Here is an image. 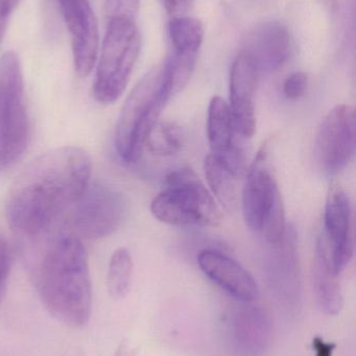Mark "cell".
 Returning a JSON list of instances; mask_svg holds the SVG:
<instances>
[{"instance_id":"6da1fadb","label":"cell","mask_w":356,"mask_h":356,"mask_svg":"<svg viewBox=\"0 0 356 356\" xmlns=\"http://www.w3.org/2000/svg\"><path fill=\"white\" fill-rule=\"evenodd\" d=\"M91 169L89 154L77 146L54 148L33 159L10 186L8 225L29 238L52 230L89 186Z\"/></svg>"},{"instance_id":"7a4b0ae2","label":"cell","mask_w":356,"mask_h":356,"mask_svg":"<svg viewBox=\"0 0 356 356\" xmlns=\"http://www.w3.org/2000/svg\"><path fill=\"white\" fill-rule=\"evenodd\" d=\"M47 234L31 265V276L46 311L67 327L83 328L92 313L89 261L83 241L61 228Z\"/></svg>"},{"instance_id":"3957f363","label":"cell","mask_w":356,"mask_h":356,"mask_svg":"<svg viewBox=\"0 0 356 356\" xmlns=\"http://www.w3.org/2000/svg\"><path fill=\"white\" fill-rule=\"evenodd\" d=\"M171 97L165 62L150 69L127 96L115 129V148L125 163H136L144 149L146 136L159 120Z\"/></svg>"},{"instance_id":"277c9868","label":"cell","mask_w":356,"mask_h":356,"mask_svg":"<svg viewBox=\"0 0 356 356\" xmlns=\"http://www.w3.org/2000/svg\"><path fill=\"white\" fill-rule=\"evenodd\" d=\"M141 50V35L136 21L109 19L96 67L93 94L100 104H111L125 93Z\"/></svg>"},{"instance_id":"5b68a950","label":"cell","mask_w":356,"mask_h":356,"mask_svg":"<svg viewBox=\"0 0 356 356\" xmlns=\"http://www.w3.org/2000/svg\"><path fill=\"white\" fill-rule=\"evenodd\" d=\"M167 184L150 203L157 220L180 227L219 223L221 213L215 199L192 169L173 171L167 177Z\"/></svg>"},{"instance_id":"8992f818","label":"cell","mask_w":356,"mask_h":356,"mask_svg":"<svg viewBox=\"0 0 356 356\" xmlns=\"http://www.w3.org/2000/svg\"><path fill=\"white\" fill-rule=\"evenodd\" d=\"M29 135L22 66L14 51H6L0 58V172L22 158Z\"/></svg>"},{"instance_id":"52a82bcc","label":"cell","mask_w":356,"mask_h":356,"mask_svg":"<svg viewBox=\"0 0 356 356\" xmlns=\"http://www.w3.org/2000/svg\"><path fill=\"white\" fill-rule=\"evenodd\" d=\"M247 226L270 245L282 242L286 234L284 200L277 181L268 165L265 149L257 154L249 169L242 195Z\"/></svg>"},{"instance_id":"ba28073f","label":"cell","mask_w":356,"mask_h":356,"mask_svg":"<svg viewBox=\"0 0 356 356\" xmlns=\"http://www.w3.org/2000/svg\"><path fill=\"white\" fill-rule=\"evenodd\" d=\"M125 201L118 191L107 184H89L54 227L82 241L100 240L116 232L125 219Z\"/></svg>"},{"instance_id":"9c48e42d","label":"cell","mask_w":356,"mask_h":356,"mask_svg":"<svg viewBox=\"0 0 356 356\" xmlns=\"http://www.w3.org/2000/svg\"><path fill=\"white\" fill-rule=\"evenodd\" d=\"M323 228L316 249L340 275L353 254V209L340 184H332L328 191Z\"/></svg>"},{"instance_id":"30bf717a","label":"cell","mask_w":356,"mask_h":356,"mask_svg":"<svg viewBox=\"0 0 356 356\" xmlns=\"http://www.w3.org/2000/svg\"><path fill=\"white\" fill-rule=\"evenodd\" d=\"M355 111L339 104L330 111L318 133L316 156L322 170L338 175L353 161L355 152Z\"/></svg>"},{"instance_id":"8fae6325","label":"cell","mask_w":356,"mask_h":356,"mask_svg":"<svg viewBox=\"0 0 356 356\" xmlns=\"http://www.w3.org/2000/svg\"><path fill=\"white\" fill-rule=\"evenodd\" d=\"M59 8L70 35L73 65L79 77H87L98 60L100 31L89 0H58Z\"/></svg>"},{"instance_id":"7c38bea8","label":"cell","mask_w":356,"mask_h":356,"mask_svg":"<svg viewBox=\"0 0 356 356\" xmlns=\"http://www.w3.org/2000/svg\"><path fill=\"white\" fill-rule=\"evenodd\" d=\"M259 72L255 65L240 52L230 71V102L228 104L238 135L252 138L256 131L255 97Z\"/></svg>"},{"instance_id":"4fadbf2b","label":"cell","mask_w":356,"mask_h":356,"mask_svg":"<svg viewBox=\"0 0 356 356\" xmlns=\"http://www.w3.org/2000/svg\"><path fill=\"white\" fill-rule=\"evenodd\" d=\"M292 51L290 33L275 22L261 23L249 29L242 39V51L258 72L271 73L284 66Z\"/></svg>"},{"instance_id":"5bb4252c","label":"cell","mask_w":356,"mask_h":356,"mask_svg":"<svg viewBox=\"0 0 356 356\" xmlns=\"http://www.w3.org/2000/svg\"><path fill=\"white\" fill-rule=\"evenodd\" d=\"M238 135L227 102L215 96L211 99L207 115V138L211 154L223 163L224 166L240 178L246 172V156L238 142Z\"/></svg>"},{"instance_id":"9a60e30c","label":"cell","mask_w":356,"mask_h":356,"mask_svg":"<svg viewBox=\"0 0 356 356\" xmlns=\"http://www.w3.org/2000/svg\"><path fill=\"white\" fill-rule=\"evenodd\" d=\"M203 273L242 302H251L258 296V286L250 273L231 257L221 251L205 249L198 257Z\"/></svg>"},{"instance_id":"2e32d148","label":"cell","mask_w":356,"mask_h":356,"mask_svg":"<svg viewBox=\"0 0 356 356\" xmlns=\"http://www.w3.org/2000/svg\"><path fill=\"white\" fill-rule=\"evenodd\" d=\"M230 332L236 355L263 356L271 346L273 336L271 316L261 307L240 309L232 318Z\"/></svg>"},{"instance_id":"e0dca14e","label":"cell","mask_w":356,"mask_h":356,"mask_svg":"<svg viewBox=\"0 0 356 356\" xmlns=\"http://www.w3.org/2000/svg\"><path fill=\"white\" fill-rule=\"evenodd\" d=\"M293 232H286L281 243L273 246V253L268 263V276L272 290L279 298L288 302L299 299L300 275L297 257L296 238Z\"/></svg>"},{"instance_id":"ac0fdd59","label":"cell","mask_w":356,"mask_h":356,"mask_svg":"<svg viewBox=\"0 0 356 356\" xmlns=\"http://www.w3.org/2000/svg\"><path fill=\"white\" fill-rule=\"evenodd\" d=\"M313 280L316 298L321 311L327 316L339 315L344 305L339 275L317 249L314 261Z\"/></svg>"},{"instance_id":"d6986e66","label":"cell","mask_w":356,"mask_h":356,"mask_svg":"<svg viewBox=\"0 0 356 356\" xmlns=\"http://www.w3.org/2000/svg\"><path fill=\"white\" fill-rule=\"evenodd\" d=\"M205 175L213 196L227 211H232L238 205V179L231 171L228 170L221 161L213 154L205 159Z\"/></svg>"},{"instance_id":"ffe728a7","label":"cell","mask_w":356,"mask_h":356,"mask_svg":"<svg viewBox=\"0 0 356 356\" xmlns=\"http://www.w3.org/2000/svg\"><path fill=\"white\" fill-rule=\"evenodd\" d=\"M169 35L176 56H198L204 39V27L199 19L181 16L171 19Z\"/></svg>"},{"instance_id":"44dd1931","label":"cell","mask_w":356,"mask_h":356,"mask_svg":"<svg viewBox=\"0 0 356 356\" xmlns=\"http://www.w3.org/2000/svg\"><path fill=\"white\" fill-rule=\"evenodd\" d=\"M184 140L183 129L178 123L158 120L148 131L144 148L156 156H175L183 147Z\"/></svg>"},{"instance_id":"7402d4cb","label":"cell","mask_w":356,"mask_h":356,"mask_svg":"<svg viewBox=\"0 0 356 356\" xmlns=\"http://www.w3.org/2000/svg\"><path fill=\"white\" fill-rule=\"evenodd\" d=\"M133 277V259L127 249L118 248L113 252L107 273V288L113 299L125 298L129 294Z\"/></svg>"},{"instance_id":"603a6c76","label":"cell","mask_w":356,"mask_h":356,"mask_svg":"<svg viewBox=\"0 0 356 356\" xmlns=\"http://www.w3.org/2000/svg\"><path fill=\"white\" fill-rule=\"evenodd\" d=\"M140 0H106V12L109 19L127 18L135 20L139 10Z\"/></svg>"},{"instance_id":"cb8c5ba5","label":"cell","mask_w":356,"mask_h":356,"mask_svg":"<svg viewBox=\"0 0 356 356\" xmlns=\"http://www.w3.org/2000/svg\"><path fill=\"white\" fill-rule=\"evenodd\" d=\"M309 77L307 73L295 72L286 79L284 83V93L288 99H299L307 91Z\"/></svg>"},{"instance_id":"d4e9b609","label":"cell","mask_w":356,"mask_h":356,"mask_svg":"<svg viewBox=\"0 0 356 356\" xmlns=\"http://www.w3.org/2000/svg\"><path fill=\"white\" fill-rule=\"evenodd\" d=\"M10 254L8 245L0 240V307L3 302L8 291V277L10 273Z\"/></svg>"},{"instance_id":"484cf974","label":"cell","mask_w":356,"mask_h":356,"mask_svg":"<svg viewBox=\"0 0 356 356\" xmlns=\"http://www.w3.org/2000/svg\"><path fill=\"white\" fill-rule=\"evenodd\" d=\"M160 1L167 14L175 18V17L184 16V14L189 10L192 0H160Z\"/></svg>"},{"instance_id":"4316f807","label":"cell","mask_w":356,"mask_h":356,"mask_svg":"<svg viewBox=\"0 0 356 356\" xmlns=\"http://www.w3.org/2000/svg\"><path fill=\"white\" fill-rule=\"evenodd\" d=\"M314 349L316 351V356H332L334 345L317 338L314 340Z\"/></svg>"},{"instance_id":"83f0119b","label":"cell","mask_w":356,"mask_h":356,"mask_svg":"<svg viewBox=\"0 0 356 356\" xmlns=\"http://www.w3.org/2000/svg\"><path fill=\"white\" fill-rule=\"evenodd\" d=\"M114 356H136V351L129 342L123 341L117 347Z\"/></svg>"},{"instance_id":"f1b7e54d","label":"cell","mask_w":356,"mask_h":356,"mask_svg":"<svg viewBox=\"0 0 356 356\" xmlns=\"http://www.w3.org/2000/svg\"><path fill=\"white\" fill-rule=\"evenodd\" d=\"M10 16V13L6 12V10L0 6V44L2 43V40H3L4 35H6Z\"/></svg>"},{"instance_id":"f546056e","label":"cell","mask_w":356,"mask_h":356,"mask_svg":"<svg viewBox=\"0 0 356 356\" xmlns=\"http://www.w3.org/2000/svg\"><path fill=\"white\" fill-rule=\"evenodd\" d=\"M21 0H0V6L6 10V12L12 14L15 10H16L17 6L20 3Z\"/></svg>"}]
</instances>
